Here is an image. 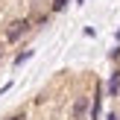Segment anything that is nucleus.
Returning <instances> with one entry per match:
<instances>
[{
    "instance_id": "7",
    "label": "nucleus",
    "mask_w": 120,
    "mask_h": 120,
    "mask_svg": "<svg viewBox=\"0 0 120 120\" xmlns=\"http://www.w3.org/2000/svg\"><path fill=\"white\" fill-rule=\"evenodd\" d=\"M6 120H26V114H23V111H18V114H9Z\"/></svg>"
},
{
    "instance_id": "2",
    "label": "nucleus",
    "mask_w": 120,
    "mask_h": 120,
    "mask_svg": "<svg viewBox=\"0 0 120 120\" xmlns=\"http://www.w3.org/2000/svg\"><path fill=\"white\" fill-rule=\"evenodd\" d=\"M88 111H91V97H76V103H73V109H70V117L73 120H85L88 117Z\"/></svg>"
},
{
    "instance_id": "3",
    "label": "nucleus",
    "mask_w": 120,
    "mask_h": 120,
    "mask_svg": "<svg viewBox=\"0 0 120 120\" xmlns=\"http://www.w3.org/2000/svg\"><path fill=\"white\" fill-rule=\"evenodd\" d=\"M100 109H103V85H97V91H94V97H91V111H88V117L100 120Z\"/></svg>"
},
{
    "instance_id": "5",
    "label": "nucleus",
    "mask_w": 120,
    "mask_h": 120,
    "mask_svg": "<svg viewBox=\"0 0 120 120\" xmlns=\"http://www.w3.org/2000/svg\"><path fill=\"white\" fill-rule=\"evenodd\" d=\"M32 56H35V50H23V53H18V56H15V68H21V64H26V62H29Z\"/></svg>"
},
{
    "instance_id": "8",
    "label": "nucleus",
    "mask_w": 120,
    "mask_h": 120,
    "mask_svg": "<svg viewBox=\"0 0 120 120\" xmlns=\"http://www.w3.org/2000/svg\"><path fill=\"white\" fill-rule=\"evenodd\" d=\"M109 56H111V59H114V62H120V47H114V50H111V53H109Z\"/></svg>"
},
{
    "instance_id": "6",
    "label": "nucleus",
    "mask_w": 120,
    "mask_h": 120,
    "mask_svg": "<svg viewBox=\"0 0 120 120\" xmlns=\"http://www.w3.org/2000/svg\"><path fill=\"white\" fill-rule=\"evenodd\" d=\"M68 3H70V0H53L50 9H53V12H64V9H68Z\"/></svg>"
},
{
    "instance_id": "9",
    "label": "nucleus",
    "mask_w": 120,
    "mask_h": 120,
    "mask_svg": "<svg viewBox=\"0 0 120 120\" xmlns=\"http://www.w3.org/2000/svg\"><path fill=\"white\" fill-rule=\"evenodd\" d=\"M105 120H120V114H117V111H109V114H105Z\"/></svg>"
},
{
    "instance_id": "1",
    "label": "nucleus",
    "mask_w": 120,
    "mask_h": 120,
    "mask_svg": "<svg viewBox=\"0 0 120 120\" xmlns=\"http://www.w3.org/2000/svg\"><path fill=\"white\" fill-rule=\"evenodd\" d=\"M29 29H32V21H29V18H15V21H9V26H6V44H18Z\"/></svg>"
},
{
    "instance_id": "4",
    "label": "nucleus",
    "mask_w": 120,
    "mask_h": 120,
    "mask_svg": "<svg viewBox=\"0 0 120 120\" xmlns=\"http://www.w3.org/2000/svg\"><path fill=\"white\" fill-rule=\"evenodd\" d=\"M109 97H120V68H114L109 76Z\"/></svg>"
},
{
    "instance_id": "10",
    "label": "nucleus",
    "mask_w": 120,
    "mask_h": 120,
    "mask_svg": "<svg viewBox=\"0 0 120 120\" xmlns=\"http://www.w3.org/2000/svg\"><path fill=\"white\" fill-rule=\"evenodd\" d=\"M3 47H6V44H3V41H0V56H3Z\"/></svg>"
}]
</instances>
